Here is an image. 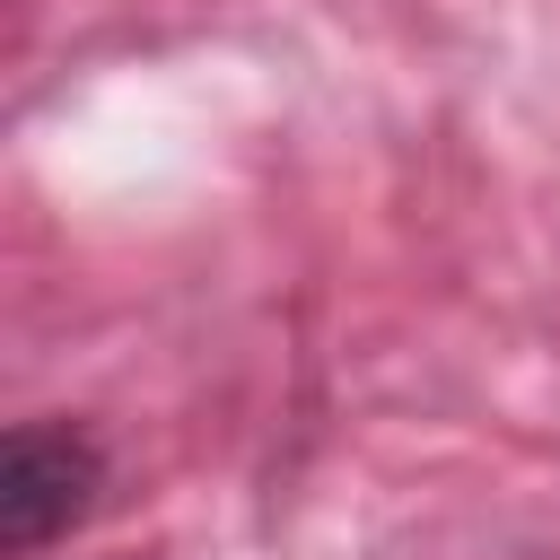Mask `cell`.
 Wrapping results in <instances>:
<instances>
[{
  "label": "cell",
  "mask_w": 560,
  "mask_h": 560,
  "mask_svg": "<svg viewBox=\"0 0 560 560\" xmlns=\"http://www.w3.org/2000/svg\"><path fill=\"white\" fill-rule=\"evenodd\" d=\"M96 490H105V455H96L79 429L26 420V429L9 438V455H0V542H9L18 560L44 551L52 534H70V525L96 508Z\"/></svg>",
  "instance_id": "cell-1"
}]
</instances>
